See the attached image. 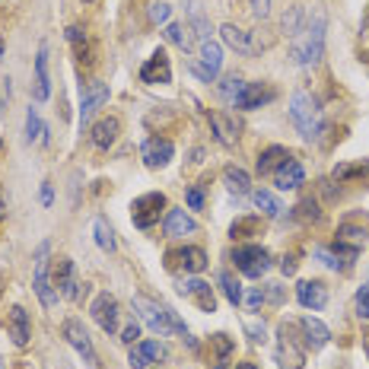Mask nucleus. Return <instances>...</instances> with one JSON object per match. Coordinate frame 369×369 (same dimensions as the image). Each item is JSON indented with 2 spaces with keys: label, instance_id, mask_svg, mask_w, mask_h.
Returning a JSON list of instances; mask_svg holds the SVG:
<instances>
[{
  "label": "nucleus",
  "instance_id": "obj_51",
  "mask_svg": "<svg viewBox=\"0 0 369 369\" xmlns=\"http://www.w3.org/2000/svg\"><path fill=\"white\" fill-rule=\"evenodd\" d=\"M42 204H45V207H51V204H54V191H51V182H45V184H42Z\"/></svg>",
  "mask_w": 369,
  "mask_h": 369
},
{
  "label": "nucleus",
  "instance_id": "obj_16",
  "mask_svg": "<svg viewBox=\"0 0 369 369\" xmlns=\"http://www.w3.org/2000/svg\"><path fill=\"white\" fill-rule=\"evenodd\" d=\"M141 153H143V163H147L150 169H163L169 159L176 156V147H172L169 137H150Z\"/></svg>",
  "mask_w": 369,
  "mask_h": 369
},
{
  "label": "nucleus",
  "instance_id": "obj_50",
  "mask_svg": "<svg viewBox=\"0 0 369 369\" xmlns=\"http://www.w3.org/2000/svg\"><path fill=\"white\" fill-rule=\"evenodd\" d=\"M188 207H191V211H201V207H204L201 188H191V191H188Z\"/></svg>",
  "mask_w": 369,
  "mask_h": 369
},
{
  "label": "nucleus",
  "instance_id": "obj_21",
  "mask_svg": "<svg viewBox=\"0 0 369 369\" xmlns=\"http://www.w3.org/2000/svg\"><path fill=\"white\" fill-rule=\"evenodd\" d=\"M299 328H302V341H306V347H312V350H318V347H325V344L331 341L328 325L325 322H318V318H312V316L299 318Z\"/></svg>",
  "mask_w": 369,
  "mask_h": 369
},
{
  "label": "nucleus",
  "instance_id": "obj_5",
  "mask_svg": "<svg viewBox=\"0 0 369 369\" xmlns=\"http://www.w3.org/2000/svg\"><path fill=\"white\" fill-rule=\"evenodd\" d=\"M233 261H236V267L246 277H261L267 267H271V252L264 246H239L236 252H233Z\"/></svg>",
  "mask_w": 369,
  "mask_h": 369
},
{
  "label": "nucleus",
  "instance_id": "obj_25",
  "mask_svg": "<svg viewBox=\"0 0 369 369\" xmlns=\"http://www.w3.org/2000/svg\"><path fill=\"white\" fill-rule=\"evenodd\" d=\"M51 96V77H48V45L38 48V58H36V99L45 102Z\"/></svg>",
  "mask_w": 369,
  "mask_h": 369
},
{
  "label": "nucleus",
  "instance_id": "obj_4",
  "mask_svg": "<svg viewBox=\"0 0 369 369\" xmlns=\"http://www.w3.org/2000/svg\"><path fill=\"white\" fill-rule=\"evenodd\" d=\"M296 322H283L281 325V344H277V363L281 369H302L306 363V344H296Z\"/></svg>",
  "mask_w": 369,
  "mask_h": 369
},
{
  "label": "nucleus",
  "instance_id": "obj_9",
  "mask_svg": "<svg viewBox=\"0 0 369 369\" xmlns=\"http://www.w3.org/2000/svg\"><path fill=\"white\" fill-rule=\"evenodd\" d=\"M32 287H36V296L42 299V306H45V309L58 306V293L51 290V281H48V246L38 248L36 274H32Z\"/></svg>",
  "mask_w": 369,
  "mask_h": 369
},
{
  "label": "nucleus",
  "instance_id": "obj_33",
  "mask_svg": "<svg viewBox=\"0 0 369 369\" xmlns=\"http://www.w3.org/2000/svg\"><path fill=\"white\" fill-rule=\"evenodd\" d=\"M26 141L29 143H36V141L48 143V128L42 124V118H38L36 108H29L26 112Z\"/></svg>",
  "mask_w": 369,
  "mask_h": 369
},
{
  "label": "nucleus",
  "instance_id": "obj_45",
  "mask_svg": "<svg viewBox=\"0 0 369 369\" xmlns=\"http://www.w3.org/2000/svg\"><path fill=\"white\" fill-rule=\"evenodd\" d=\"M357 312H360V318H369V283L357 293Z\"/></svg>",
  "mask_w": 369,
  "mask_h": 369
},
{
  "label": "nucleus",
  "instance_id": "obj_32",
  "mask_svg": "<svg viewBox=\"0 0 369 369\" xmlns=\"http://www.w3.org/2000/svg\"><path fill=\"white\" fill-rule=\"evenodd\" d=\"M188 13H191V29L194 36L204 38V42H211V23H207V16H204V10L198 0H188Z\"/></svg>",
  "mask_w": 369,
  "mask_h": 369
},
{
  "label": "nucleus",
  "instance_id": "obj_2",
  "mask_svg": "<svg viewBox=\"0 0 369 369\" xmlns=\"http://www.w3.org/2000/svg\"><path fill=\"white\" fill-rule=\"evenodd\" d=\"M290 118H293V124H296V131L302 134L306 141H316L318 134L325 131V112L318 106V99L312 96V93H306V89L293 93Z\"/></svg>",
  "mask_w": 369,
  "mask_h": 369
},
{
  "label": "nucleus",
  "instance_id": "obj_11",
  "mask_svg": "<svg viewBox=\"0 0 369 369\" xmlns=\"http://www.w3.org/2000/svg\"><path fill=\"white\" fill-rule=\"evenodd\" d=\"M141 80L150 83V86H156V83H172V64H169V54L163 48L147 58V64L141 67Z\"/></svg>",
  "mask_w": 369,
  "mask_h": 369
},
{
  "label": "nucleus",
  "instance_id": "obj_22",
  "mask_svg": "<svg viewBox=\"0 0 369 369\" xmlns=\"http://www.w3.org/2000/svg\"><path fill=\"white\" fill-rule=\"evenodd\" d=\"M211 128H213V137H217L223 147H236V141H239L236 118H229V115H223V112H213L211 115Z\"/></svg>",
  "mask_w": 369,
  "mask_h": 369
},
{
  "label": "nucleus",
  "instance_id": "obj_39",
  "mask_svg": "<svg viewBox=\"0 0 369 369\" xmlns=\"http://www.w3.org/2000/svg\"><path fill=\"white\" fill-rule=\"evenodd\" d=\"M242 89H246V80L236 77V73H229V77H223V83H220V96L226 99V102H236V99L242 96Z\"/></svg>",
  "mask_w": 369,
  "mask_h": 369
},
{
  "label": "nucleus",
  "instance_id": "obj_42",
  "mask_svg": "<svg viewBox=\"0 0 369 369\" xmlns=\"http://www.w3.org/2000/svg\"><path fill=\"white\" fill-rule=\"evenodd\" d=\"M169 13H172V7H169V3H163V0L150 3V19H153V23H166Z\"/></svg>",
  "mask_w": 369,
  "mask_h": 369
},
{
  "label": "nucleus",
  "instance_id": "obj_3",
  "mask_svg": "<svg viewBox=\"0 0 369 369\" xmlns=\"http://www.w3.org/2000/svg\"><path fill=\"white\" fill-rule=\"evenodd\" d=\"M325 13H316L312 16V26L302 29L296 36V42H293L290 48V58L299 64V67H312V64H318V58L325 54Z\"/></svg>",
  "mask_w": 369,
  "mask_h": 369
},
{
  "label": "nucleus",
  "instance_id": "obj_43",
  "mask_svg": "<svg viewBox=\"0 0 369 369\" xmlns=\"http://www.w3.org/2000/svg\"><path fill=\"white\" fill-rule=\"evenodd\" d=\"M316 258H322V264L331 267V271H344V261H337V255L328 252V248H316Z\"/></svg>",
  "mask_w": 369,
  "mask_h": 369
},
{
  "label": "nucleus",
  "instance_id": "obj_10",
  "mask_svg": "<svg viewBox=\"0 0 369 369\" xmlns=\"http://www.w3.org/2000/svg\"><path fill=\"white\" fill-rule=\"evenodd\" d=\"M220 67H223V48L217 42H204L201 45V61H191V71L201 80L213 83L217 73H220Z\"/></svg>",
  "mask_w": 369,
  "mask_h": 369
},
{
  "label": "nucleus",
  "instance_id": "obj_41",
  "mask_svg": "<svg viewBox=\"0 0 369 369\" xmlns=\"http://www.w3.org/2000/svg\"><path fill=\"white\" fill-rule=\"evenodd\" d=\"M211 344L217 347V357H220V363H226V357L233 353V341H229L226 334H213Z\"/></svg>",
  "mask_w": 369,
  "mask_h": 369
},
{
  "label": "nucleus",
  "instance_id": "obj_40",
  "mask_svg": "<svg viewBox=\"0 0 369 369\" xmlns=\"http://www.w3.org/2000/svg\"><path fill=\"white\" fill-rule=\"evenodd\" d=\"M357 176H369V163H357V166H337L334 169V178H357Z\"/></svg>",
  "mask_w": 369,
  "mask_h": 369
},
{
  "label": "nucleus",
  "instance_id": "obj_36",
  "mask_svg": "<svg viewBox=\"0 0 369 369\" xmlns=\"http://www.w3.org/2000/svg\"><path fill=\"white\" fill-rule=\"evenodd\" d=\"M67 42L73 45V51H77V58L80 61H93V58H89V42H86V32H83V29L80 26H71L67 29Z\"/></svg>",
  "mask_w": 369,
  "mask_h": 369
},
{
  "label": "nucleus",
  "instance_id": "obj_20",
  "mask_svg": "<svg viewBox=\"0 0 369 369\" xmlns=\"http://www.w3.org/2000/svg\"><path fill=\"white\" fill-rule=\"evenodd\" d=\"M118 134H121V121H118L115 115H108V118H102V121L93 124V131H89V141H93V147L108 150L115 141H118Z\"/></svg>",
  "mask_w": 369,
  "mask_h": 369
},
{
  "label": "nucleus",
  "instance_id": "obj_47",
  "mask_svg": "<svg viewBox=\"0 0 369 369\" xmlns=\"http://www.w3.org/2000/svg\"><path fill=\"white\" fill-rule=\"evenodd\" d=\"M264 299H267V302H283V287L281 283H267V287H264Z\"/></svg>",
  "mask_w": 369,
  "mask_h": 369
},
{
  "label": "nucleus",
  "instance_id": "obj_34",
  "mask_svg": "<svg viewBox=\"0 0 369 369\" xmlns=\"http://www.w3.org/2000/svg\"><path fill=\"white\" fill-rule=\"evenodd\" d=\"M252 201H255V207L261 213H267V217H281V201L274 198L271 191H264V188H258V191H252Z\"/></svg>",
  "mask_w": 369,
  "mask_h": 369
},
{
  "label": "nucleus",
  "instance_id": "obj_53",
  "mask_svg": "<svg viewBox=\"0 0 369 369\" xmlns=\"http://www.w3.org/2000/svg\"><path fill=\"white\" fill-rule=\"evenodd\" d=\"M281 267H283V274H293V271H296V255L283 258V264H281Z\"/></svg>",
  "mask_w": 369,
  "mask_h": 369
},
{
  "label": "nucleus",
  "instance_id": "obj_7",
  "mask_svg": "<svg viewBox=\"0 0 369 369\" xmlns=\"http://www.w3.org/2000/svg\"><path fill=\"white\" fill-rule=\"evenodd\" d=\"M166 267L169 271H184V274H201L207 267V252L198 246H188V248H176L166 255Z\"/></svg>",
  "mask_w": 369,
  "mask_h": 369
},
{
  "label": "nucleus",
  "instance_id": "obj_13",
  "mask_svg": "<svg viewBox=\"0 0 369 369\" xmlns=\"http://www.w3.org/2000/svg\"><path fill=\"white\" fill-rule=\"evenodd\" d=\"M166 357V347L159 341H137L128 353V366L131 369H147L150 363H159Z\"/></svg>",
  "mask_w": 369,
  "mask_h": 369
},
{
  "label": "nucleus",
  "instance_id": "obj_6",
  "mask_svg": "<svg viewBox=\"0 0 369 369\" xmlns=\"http://www.w3.org/2000/svg\"><path fill=\"white\" fill-rule=\"evenodd\" d=\"M166 207V198L159 191H150V194H141L137 201L131 204V220L137 229H150L159 223V213Z\"/></svg>",
  "mask_w": 369,
  "mask_h": 369
},
{
  "label": "nucleus",
  "instance_id": "obj_57",
  "mask_svg": "<svg viewBox=\"0 0 369 369\" xmlns=\"http://www.w3.org/2000/svg\"><path fill=\"white\" fill-rule=\"evenodd\" d=\"M0 51H3V42H0Z\"/></svg>",
  "mask_w": 369,
  "mask_h": 369
},
{
  "label": "nucleus",
  "instance_id": "obj_49",
  "mask_svg": "<svg viewBox=\"0 0 369 369\" xmlns=\"http://www.w3.org/2000/svg\"><path fill=\"white\" fill-rule=\"evenodd\" d=\"M242 299L248 302V309H258L264 302V290L261 287H255V290H248V296H242Z\"/></svg>",
  "mask_w": 369,
  "mask_h": 369
},
{
  "label": "nucleus",
  "instance_id": "obj_35",
  "mask_svg": "<svg viewBox=\"0 0 369 369\" xmlns=\"http://www.w3.org/2000/svg\"><path fill=\"white\" fill-rule=\"evenodd\" d=\"M258 233H261V220L258 217H242V220H236L229 226L233 239H248V236H258Z\"/></svg>",
  "mask_w": 369,
  "mask_h": 369
},
{
  "label": "nucleus",
  "instance_id": "obj_44",
  "mask_svg": "<svg viewBox=\"0 0 369 369\" xmlns=\"http://www.w3.org/2000/svg\"><path fill=\"white\" fill-rule=\"evenodd\" d=\"M137 337H141V325H137V322H131V325H124L121 341L128 344V347H134V344H137Z\"/></svg>",
  "mask_w": 369,
  "mask_h": 369
},
{
  "label": "nucleus",
  "instance_id": "obj_12",
  "mask_svg": "<svg viewBox=\"0 0 369 369\" xmlns=\"http://www.w3.org/2000/svg\"><path fill=\"white\" fill-rule=\"evenodd\" d=\"M54 287L61 290L64 299H80L77 264H73L71 258H58V264H54Z\"/></svg>",
  "mask_w": 369,
  "mask_h": 369
},
{
  "label": "nucleus",
  "instance_id": "obj_26",
  "mask_svg": "<svg viewBox=\"0 0 369 369\" xmlns=\"http://www.w3.org/2000/svg\"><path fill=\"white\" fill-rule=\"evenodd\" d=\"M287 159H293L287 147H267L261 156H258V176H274Z\"/></svg>",
  "mask_w": 369,
  "mask_h": 369
},
{
  "label": "nucleus",
  "instance_id": "obj_54",
  "mask_svg": "<svg viewBox=\"0 0 369 369\" xmlns=\"http://www.w3.org/2000/svg\"><path fill=\"white\" fill-rule=\"evenodd\" d=\"M236 369H258L255 363H236Z\"/></svg>",
  "mask_w": 369,
  "mask_h": 369
},
{
  "label": "nucleus",
  "instance_id": "obj_14",
  "mask_svg": "<svg viewBox=\"0 0 369 369\" xmlns=\"http://www.w3.org/2000/svg\"><path fill=\"white\" fill-rule=\"evenodd\" d=\"M89 312H93V318H96V325L102 328V331L115 334V328H118V302H115V296H108V293H99Z\"/></svg>",
  "mask_w": 369,
  "mask_h": 369
},
{
  "label": "nucleus",
  "instance_id": "obj_1",
  "mask_svg": "<svg viewBox=\"0 0 369 369\" xmlns=\"http://www.w3.org/2000/svg\"><path fill=\"white\" fill-rule=\"evenodd\" d=\"M134 309H137V316L143 318L150 325V331H156L159 337H169V334H188V328H184V322L172 312L169 306H163V302H156L153 296H143V293H137L134 296Z\"/></svg>",
  "mask_w": 369,
  "mask_h": 369
},
{
  "label": "nucleus",
  "instance_id": "obj_23",
  "mask_svg": "<svg viewBox=\"0 0 369 369\" xmlns=\"http://www.w3.org/2000/svg\"><path fill=\"white\" fill-rule=\"evenodd\" d=\"M302 182H306V172H302V166H299L296 159H287V163L274 172V184H277L281 191H293V188H299Z\"/></svg>",
  "mask_w": 369,
  "mask_h": 369
},
{
  "label": "nucleus",
  "instance_id": "obj_46",
  "mask_svg": "<svg viewBox=\"0 0 369 369\" xmlns=\"http://www.w3.org/2000/svg\"><path fill=\"white\" fill-rule=\"evenodd\" d=\"M267 13H271V0H252V16L267 19Z\"/></svg>",
  "mask_w": 369,
  "mask_h": 369
},
{
  "label": "nucleus",
  "instance_id": "obj_29",
  "mask_svg": "<svg viewBox=\"0 0 369 369\" xmlns=\"http://www.w3.org/2000/svg\"><path fill=\"white\" fill-rule=\"evenodd\" d=\"M166 38L176 45V48H182V51H191L194 48V29L188 26V23H169Z\"/></svg>",
  "mask_w": 369,
  "mask_h": 369
},
{
  "label": "nucleus",
  "instance_id": "obj_8",
  "mask_svg": "<svg viewBox=\"0 0 369 369\" xmlns=\"http://www.w3.org/2000/svg\"><path fill=\"white\" fill-rule=\"evenodd\" d=\"M64 337L71 341V347L80 353V357H83V363H86V366H93V369L99 366V357H96V350H93V341H89L86 328L80 325L77 318H67V322H64Z\"/></svg>",
  "mask_w": 369,
  "mask_h": 369
},
{
  "label": "nucleus",
  "instance_id": "obj_27",
  "mask_svg": "<svg viewBox=\"0 0 369 369\" xmlns=\"http://www.w3.org/2000/svg\"><path fill=\"white\" fill-rule=\"evenodd\" d=\"M220 36H223V42H226L229 48H236L239 54H252V51H255V42H252V36H248L246 29L233 26V23H226V26L220 29Z\"/></svg>",
  "mask_w": 369,
  "mask_h": 369
},
{
  "label": "nucleus",
  "instance_id": "obj_15",
  "mask_svg": "<svg viewBox=\"0 0 369 369\" xmlns=\"http://www.w3.org/2000/svg\"><path fill=\"white\" fill-rule=\"evenodd\" d=\"M178 293L188 299H194V306L201 309V312H217V296H213L211 283L204 281H182L178 283Z\"/></svg>",
  "mask_w": 369,
  "mask_h": 369
},
{
  "label": "nucleus",
  "instance_id": "obj_31",
  "mask_svg": "<svg viewBox=\"0 0 369 369\" xmlns=\"http://www.w3.org/2000/svg\"><path fill=\"white\" fill-rule=\"evenodd\" d=\"M302 19H306V10H302V7H290L287 13H283V19H281V32L287 38H296L299 32H302Z\"/></svg>",
  "mask_w": 369,
  "mask_h": 369
},
{
  "label": "nucleus",
  "instance_id": "obj_19",
  "mask_svg": "<svg viewBox=\"0 0 369 369\" xmlns=\"http://www.w3.org/2000/svg\"><path fill=\"white\" fill-rule=\"evenodd\" d=\"M277 96L267 83H246V89H242V96L233 102L236 108H246V112H252V108H261V106H267L271 99Z\"/></svg>",
  "mask_w": 369,
  "mask_h": 369
},
{
  "label": "nucleus",
  "instance_id": "obj_55",
  "mask_svg": "<svg viewBox=\"0 0 369 369\" xmlns=\"http://www.w3.org/2000/svg\"><path fill=\"white\" fill-rule=\"evenodd\" d=\"M3 213H7V207H3V198H0V220H3Z\"/></svg>",
  "mask_w": 369,
  "mask_h": 369
},
{
  "label": "nucleus",
  "instance_id": "obj_18",
  "mask_svg": "<svg viewBox=\"0 0 369 369\" xmlns=\"http://www.w3.org/2000/svg\"><path fill=\"white\" fill-rule=\"evenodd\" d=\"M296 299L312 312H322L328 306V287L322 281H302L296 287Z\"/></svg>",
  "mask_w": 369,
  "mask_h": 369
},
{
  "label": "nucleus",
  "instance_id": "obj_28",
  "mask_svg": "<svg viewBox=\"0 0 369 369\" xmlns=\"http://www.w3.org/2000/svg\"><path fill=\"white\" fill-rule=\"evenodd\" d=\"M198 233V223L184 211H169L166 213V236H191Z\"/></svg>",
  "mask_w": 369,
  "mask_h": 369
},
{
  "label": "nucleus",
  "instance_id": "obj_24",
  "mask_svg": "<svg viewBox=\"0 0 369 369\" xmlns=\"http://www.w3.org/2000/svg\"><path fill=\"white\" fill-rule=\"evenodd\" d=\"M10 337H13L16 347H26L29 337H32V331H29V316H26V309L23 306L10 309Z\"/></svg>",
  "mask_w": 369,
  "mask_h": 369
},
{
  "label": "nucleus",
  "instance_id": "obj_56",
  "mask_svg": "<svg viewBox=\"0 0 369 369\" xmlns=\"http://www.w3.org/2000/svg\"><path fill=\"white\" fill-rule=\"evenodd\" d=\"M83 3H96V0H83Z\"/></svg>",
  "mask_w": 369,
  "mask_h": 369
},
{
  "label": "nucleus",
  "instance_id": "obj_30",
  "mask_svg": "<svg viewBox=\"0 0 369 369\" xmlns=\"http://www.w3.org/2000/svg\"><path fill=\"white\" fill-rule=\"evenodd\" d=\"M223 182H226V188L233 194H248V191H252V178H248L246 169H239V166H226V169H223Z\"/></svg>",
  "mask_w": 369,
  "mask_h": 369
},
{
  "label": "nucleus",
  "instance_id": "obj_17",
  "mask_svg": "<svg viewBox=\"0 0 369 369\" xmlns=\"http://www.w3.org/2000/svg\"><path fill=\"white\" fill-rule=\"evenodd\" d=\"M106 102H108V86H106V83L93 80L89 86H83V102H80V128L93 118V112H96L99 106H106Z\"/></svg>",
  "mask_w": 369,
  "mask_h": 369
},
{
  "label": "nucleus",
  "instance_id": "obj_52",
  "mask_svg": "<svg viewBox=\"0 0 369 369\" xmlns=\"http://www.w3.org/2000/svg\"><path fill=\"white\" fill-rule=\"evenodd\" d=\"M341 236H347V239H360V236H363V229H357V226H341Z\"/></svg>",
  "mask_w": 369,
  "mask_h": 369
},
{
  "label": "nucleus",
  "instance_id": "obj_37",
  "mask_svg": "<svg viewBox=\"0 0 369 369\" xmlns=\"http://www.w3.org/2000/svg\"><path fill=\"white\" fill-rule=\"evenodd\" d=\"M220 287H223V296H226L233 306H239V302H242V283H239L229 271H220Z\"/></svg>",
  "mask_w": 369,
  "mask_h": 369
},
{
  "label": "nucleus",
  "instance_id": "obj_48",
  "mask_svg": "<svg viewBox=\"0 0 369 369\" xmlns=\"http://www.w3.org/2000/svg\"><path fill=\"white\" fill-rule=\"evenodd\" d=\"M246 331H248V337H252L255 344H261L264 334H267V328H264V322H261V325H258V322H252V325H246Z\"/></svg>",
  "mask_w": 369,
  "mask_h": 369
},
{
  "label": "nucleus",
  "instance_id": "obj_38",
  "mask_svg": "<svg viewBox=\"0 0 369 369\" xmlns=\"http://www.w3.org/2000/svg\"><path fill=\"white\" fill-rule=\"evenodd\" d=\"M93 229H96V242H99V248H102V252H115V248H118L112 226H108V223L102 220V217H99V220L93 223Z\"/></svg>",
  "mask_w": 369,
  "mask_h": 369
}]
</instances>
